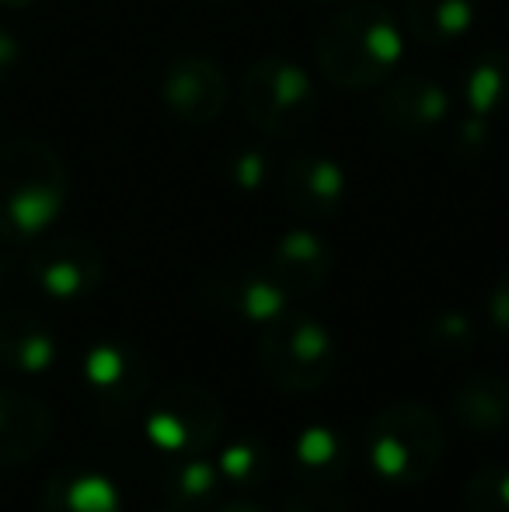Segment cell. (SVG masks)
I'll return each mask as SVG.
<instances>
[{
  "instance_id": "1",
  "label": "cell",
  "mask_w": 509,
  "mask_h": 512,
  "mask_svg": "<svg viewBox=\"0 0 509 512\" xmlns=\"http://www.w3.org/2000/svg\"><path fill=\"white\" fill-rule=\"evenodd\" d=\"M405 39L384 4H349L321 25L314 39V60L328 84L342 91L381 88L394 74Z\"/></svg>"
},
{
  "instance_id": "2",
  "label": "cell",
  "mask_w": 509,
  "mask_h": 512,
  "mask_svg": "<svg viewBox=\"0 0 509 512\" xmlns=\"http://www.w3.org/2000/svg\"><path fill=\"white\" fill-rule=\"evenodd\" d=\"M67 206V168L42 140L0 143V241L25 244L46 234Z\"/></svg>"
},
{
  "instance_id": "3",
  "label": "cell",
  "mask_w": 509,
  "mask_h": 512,
  "mask_svg": "<svg viewBox=\"0 0 509 512\" xmlns=\"http://www.w3.org/2000/svg\"><path fill=\"white\" fill-rule=\"evenodd\" d=\"M447 450L443 418L422 401H394L367 425L370 471L391 488H412L440 467Z\"/></svg>"
},
{
  "instance_id": "4",
  "label": "cell",
  "mask_w": 509,
  "mask_h": 512,
  "mask_svg": "<svg viewBox=\"0 0 509 512\" xmlns=\"http://www.w3.org/2000/svg\"><path fill=\"white\" fill-rule=\"evenodd\" d=\"M339 363L335 338L318 317L279 314L258 335V370L272 387L286 394H307L328 384Z\"/></svg>"
},
{
  "instance_id": "5",
  "label": "cell",
  "mask_w": 509,
  "mask_h": 512,
  "mask_svg": "<svg viewBox=\"0 0 509 512\" xmlns=\"http://www.w3.org/2000/svg\"><path fill=\"white\" fill-rule=\"evenodd\" d=\"M241 108L262 133L293 140L318 115V95L304 67L286 56H262L241 81Z\"/></svg>"
},
{
  "instance_id": "6",
  "label": "cell",
  "mask_w": 509,
  "mask_h": 512,
  "mask_svg": "<svg viewBox=\"0 0 509 512\" xmlns=\"http://www.w3.org/2000/svg\"><path fill=\"white\" fill-rule=\"evenodd\" d=\"M147 439L171 457L210 450L224 432V401L199 384H171L150 401L143 418Z\"/></svg>"
},
{
  "instance_id": "7",
  "label": "cell",
  "mask_w": 509,
  "mask_h": 512,
  "mask_svg": "<svg viewBox=\"0 0 509 512\" xmlns=\"http://www.w3.org/2000/svg\"><path fill=\"white\" fill-rule=\"evenodd\" d=\"M81 380L102 418H126L150 387V363L126 338H102L81 359Z\"/></svg>"
},
{
  "instance_id": "8",
  "label": "cell",
  "mask_w": 509,
  "mask_h": 512,
  "mask_svg": "<svg viewBox=\"0 0 509 512\" xmlns=\"http://www.w3.org/2000/svg\"><path fill=\"white\" fill-rule=\"evenodd\" d=\"M28 279L46 297L74 304L102 286L105 258L88 237H49L28 255Z\"/></svg>"
},
{
  "instance_id": "9",
  "label": "cell",
  "mask_w": 509,
  "mask_h": 512,
  "mask_svg": "<svg viewBox=\"0 0 509 512\" xmlns=\"http://www.w3.org/2000/svg\"><path fill=\"white\" fill-rule=\"evenodd\" d=\"M227 77L210 56H175L161 77V98L164 108L178 122L189 126H206L213 122L227 105Z\"/></svg>"
},
{
  "instance_id": "10",
  "label": "cell",
  "mask_w": 509,
  "mask_h": 512,
  "mask_svg": "<svg viewBox=\"0 0 509 512\" xmlns=\"http://www.w3.org/2000/svg\"><path fill=\"white\" fill-rule=\"evenodd\" d=\"M346 171L321 150H297L283 168L286 206L304 220H328L346 203Z\"/></svg>"
},
{
  "instance_id": "11",
  "label": "cell",
  "mask_w": 509,
  "mask_h": 512,
  "mask_svg": "<svg viewBox=\"0 0 509 512\" xmlns=\"http://www.w3.org/2000/svg\"><path fill=\"white\" fill-rule=\"evenodd\" d=\"M199 297L217 314H227L241 324H258L265 328L279 314L290 310V297L272 283L265 269H241L231 276H213L199 286Z\"/></svg>"
},
{
  "instance_id": "12",
  "label": "cell",
  "mask_w": 509,
  "mask_h": 512,
  "mask_svg": "<svg viewBox=\"0 0 509 512\" xmlns=\"http://www.w3.org/2000/svg\"><path fill=\"white\" fill-rule=\"evenodd\" d=\"M53 411L46 401L18 387H0V471H11L46 450Z\"/></svg>"
},
{
  "instance_id": "13",
  "label": "cell",
  "mask_w": 509,
  "mask_h": 512,
  "mask_svg": "<svg viewBox=\"0 0 509 512\" xmlns=\"http://www.w3.org/2000/svg\"><path fill=\"white\" fill-rule=\"evenodd\" d=\"M265 272L272 276V283L286 293V297H311L332 276V248L325 244V237H318L314 230L297 227L290 234H283L276 241V248L269 251V265Z\"/></svg>"
},
{
  "instance_id": "14",
  "label": "cell",
  "mask_w": 509,
  "mask_h": 512,
  "mask_svg": "<svg viewBox=\"0 0 509 512\" xmlns=\"http://www.w3.org/2000/svg\"><path fill=\"white\" fill-rule=\"evenodd\" d=\"M60 356L53 328L46 317L25 307L0 310V366L21 377H39Z\"/></svg>"
},
{
  "instance_id": "15",
  "label": "cell",
  "mask_w": 509,
  "mask_h": 512,
  "mask_svg": "<svg viewBox=\"0 0 509 512\" xmlns=\"http://www.w3.org/2000/svg\"><path fill=\"white\" fill-rule=\"evenodd\" d=\"M377 112L387 126L401 129V133H426L450 115V95L433 77L412 74L387 84L377 98Z\"/></svg>"
},
{
  "instance_id": "16",
  "label": "cell",
  "mask_w": 509,
  "mask_h": 512,
  "mask_svg": "<svg viewBox=\"0 0 509 512\" xmlns=\"http://www.w3.org/2000/svg\"><path fill=\"white\" fill-rule=\"evenodd\" d=\"M39 512H123V499L112 478L95 467H60L46 481Z\"/></svg>"
},
{
  "instance_id": "17",
  "label": "cell",
  "mask_w": 509,
  "mask_h": 512,
  "mask_svg": "<svg viewBox=\"0 0 509 512\" xmlns=\"http://www.w3.org/2000/svg\"><path fill=\"white\" fill-rule=\"evenodd\" d=\"M293 471L311 488H335L349 474V443L335 425H304L293 439Z\"/></svg>"
},
{
  "instance_id": "18",
  "label": "cell",
  "mask_w": 509,
  "mask_h": 512,
  "mask_svg": "<svg viewBox=\"0 0 509 512\" xmlns=\"http://www.w3.org/2000/svg\"><path fill=\"white\" fill-rule=\"evenodd\" d=\"M457 98L464 115L496 122L509 112V49H485L464 67Z\"/></svg>"
},
{
  "instance_id": "19",
  "label": "cell",
  "mask_w": 509,
  "mask_h": 512,
  "mask_svg": "<svg viewBox=\"0 0 509 512\" xmlns=\"http://www.w3.org/2000/svg\"><path fill=\"white\" fill-rule=\"evenodd\" d=\"M454 418L471 436H496L509 425V380L475 373L454 391Z\"/></svg>"
},
{
  "instance_id": "20",
  "label": "cell",
  "mask_w": 509,
  "mask_h": 512,
  "mask_svg": "<svg viewBox=\"0 0 509 512\" xmlns=\"http://www.w3.org/2000/svg\"><path fill=\"white\" fill-rule=\"evenodd\" d=\"M217 464L203 460L199 453L192 457H175L161 474V495L171 512H203L220 492Z\"/></svg>"
},
{
  "instance_id": "21",
  "label": "cell",
  "mask_w": 509,
  "mask_h": 512,
  "mask_svg": "<svg viewBox=\"0 0 509 512\" xmlns=\"http://www.w3.org/2000/svg\"><path fill=\"white\" fill-rule=\"evenodd\" d=\"M405 21L422 42L447 46L475 28L478 0H405Z\"/></svg>"
},
{
  "instance_id": "22",
  "label": "cell",
  "mask_w": 509,
  "mask_h": 512,
  "mask_svg": "<svg viewBox=\"0 0 509 512\" xmlns=\"http://www.w3.org/2000/svg\"><path fill=\"white\" fill-rule=\"evenodd\" d=\"M217 471H220V481L227 488H234L238 495H248L255 492L258 485H265L272 471V460H269V446L262 439H234L231 446H224L217 460Z\"/></svg>"
},
{
  "instance_id": "23",
  "label": "cell",
  "mask_w": 509,
  "mask_h": 512,
  "mask_svg": "<svg viewBox=\"0 0 509 512\" xmlns=\"http://www.w3.org/2000/svg\"><path fill=\"white\" fill-rule=\"evenodd\" d=\"M464 512H509V467H482L464 485Z\"/></svg>"
},
{
  "instance_id": "24",
  "label": "cell",
  "mask_w": 509,
  "mask_h": 512,
  "mask_svg": "<svg viewBox=\"0 0 509 512\" xmlns=\"http://www.w3.org/2000/svg\"><path fill=\"white\" fill-rule=\"evenodd\" d=\"M429 345H433L440 356L447 359H461L468 356L471 349H475V324H471V317L464 314V310H443V314L433 317V324H429Z\"/></svg>"
},
{
  "instance_id": "25",
  "label": "cell",
  "mask_w": 509,
  "mask_h": 512,
  "mask_svg": "<svg viewBox=\"0 0 509 512\" xmlns=\"http://www.w3.org/2000/svg\"><path fill=\"white\" fill-rule=\"evenodd\" d=\"M227 178L245 196L265 189V182H269V154L262 147H238L227 157Z\"/></svg>"
},
{
  "instance_id": "26",
  "label": "cell",
  "mask_w": 509,
  "mask_h": 512,
  "mask_svg": "<svg viewBox=\"0 0 509 512\" xmlns=\"http://www.w3.org/2000/svg\"><path fill=\"white\" fill-rule=\"evenodd\" d=\"M283 512H353L342 495H335L332 488H311L304 485V492L290 495Z\"/></svg>"
},
{
  "instance_id": "27",
  "label": "cell",
  "mask_w": 509,
  "mask_h": 512,
  "mask_svg": "<svg viewBox=\"0 0 509 512\" xmlns=\"http://www.w3.org/2000/svg\"><path fill=\"white\" fill-rule=\"evenodd\" d=\"M485 310H489V324L496 328V335H503L509 342V276H503L496 286H492Z\"/></svg>"
},
{
  "instance_id": "28",
  "label": "cell",
  "mask_w": 509,
  "mask_h": 512,
  "mask_svg": "<svg viewBox=\"0 0 509 512\" xmlns=\"http://www.w3.org/2000/svg\"><path fill=\"white\" fill-rule=\"evenodd\" d=\"M18 63H21V42H18V35L11 32V28H4L0 25V84L7 81V77L18 70Z\"/></svg>"
},
{
  "instance_id": "29",
  "label": "cell",
  "mask_w": 509,
  "mask_h": 512,
  "mask_svg": "<svg viewBox=\"0 0 509 512\" xmlns=\"http://www.w3.org/2000/svg\"><path fill=\"white\" fill-rule=\"evenodd\" d=\"M213 512H269L262 506V502H255V499H248V495H238V499H231V502H224V506H217Z\"/></svg>"
},
{
  "instance_id": "30",
  "label": "cell",
  "mask_w": 509,
  "mask_h": 512,
  "mask_svg": "<svg viewBox=\"0 0 509 512\" xmlns=\"http://www.w3.org/2000/svg\"><path fill=\"white\" fill-rule=\"evenodd\" d=\"M35 0H0V7H32Z\"/></svg>"
},
{
  "instance_id": "31",
  "label": "cell",
  "mask_w": 509,
  "mask_h": 512,
  "mask_svg": "<svg viewBox=\"0 0 509 512\" xmlns=\"http://www.w3.org/2000/svg\"><path fill=\"white\" fill-rule=\"evenodd\" d=\"M311 4H342V0H311Z\"/></svg>"
},
{
  "instance_id": "32",
  "label": "cell",
  "mask_w": 509,
  "mask_h": 512,
  "mask_svg": "<svg viewBox=\"0 0 509 512\" xmlns=\"http://www.w3.org/2000/svg\"><path fill=\"white\" fill-rule=\"evenodd\" d=\"M161 512H171V509H168V506H164V509H161Z\"/></svg>"
}]
</instances>
